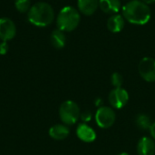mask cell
<instances>
[{"mask_svg": "<svg viewBox=\"0 0 155 155\" xmlns=\"http://www.w3.org/2000/svg\"><path fill=\"white\" fill-rule=\"evenodd\" d=\"M122 13L127 22L135 25H144L152 17L151 8L141 0H130L122 7Z\"/></svg>", "mask_w": 155, "mask_h": 155, "instance_id": "1", "label": "cell"}, {"mask_svg": "<svg viewBox=\"0 0 155 155\" xmlns=\"http://www.w3.org/2000/svg\"><path fill=\"white\" fill-rule=\"evenodd\" d=\"M27 13L28 21L38 27H45L51 25L54 19V8L45 2H37L31 5Z\"/></svg>", "mask_w": 155, "mask_h": 155, "instance_id": "2", "label": "cell"}, {"mask_svg": "<svg viewBox=\"0 0 155 155\" xmlns=\"http://www.w3.org/2000/svg\"><path fill=\"white\" fill-rule=\"evenodd\" d=\"M81 15L74 6L66 5L63 7L56 17L57 28L63 32H72L77 28L80 24Z\"/></svg>", "mask_w": 155, "mask_h": 155, "instance_id": "3", "label": "cell"}, {"mask_svg": "<svg viewBox=\"0 0 155 155\" xmlns=\"http://www.w3.org/2000/svg\"><path fill=\"white\" fill-rule=\"evenodd\" d=\"M80 114L78 104L71 100L64 102L59 108V116L65 125L74 124L80 118Z\"/></svg>", "mask_w": 155, "mask_h": 155, "instance_id": "4", "label": "cell"}, {"mask_svg": "<svg viewBox=\"0 0 155 155\" xmlns=\"http://www.w3.org/2000/svg\"><path fill=\"white\" fill-rule=\"evenodd\" d=\"M116 114L114 110L109 106H101L95 114V122L102 129H108L112 127L115 122Z\"/></svg>", "mask_w": 155, "mask_h": 155, "instance_id": "5", "label": "cell"}, {"mask_svg": "<svg viewBox=\"0 0 155 155\" xmlns=\"http://www.w3.org/2000/svg\"><path fill=\"white\" fill-rule=\"evenodd\" d=\"M138 71L144 81L155 82V59L148 56L143 57L138 64Z\"/></svg>", "mask_w": 155, "mask_h": 155, "instance_id": "6", "label": "cell"}, {"mask_svg": "<svg viewBox=\"0 0 155 155\" xmlns=\"http://www.w3.org/2000/svg\"><path fill=\"white\" fill-rule=\"evenodd\" d=\"M108 100L113 108L122 109L127 104L129 101V94L125 89L122 87L114 88L109 93Z\"/></svg>", "mask_w": 155, "mask_h": 155, "instance_id": "7", "label": "cell"}, {"mask_svg": "<svg viewBox=\"0 0 155 155\" xmlns=\"http://www.w3.org/2000/svg\"><path fill=\"white\" fill-rule=\"evenodd\" d=\"M16 34V27L15 23L7 17L0 18V39L7 42L12 40Z\"/></svg>", "mask_w": 155, "mask_h": 155, "instance_id": "8", "label": "cell"}, {"mask_svg": "<svg viewBox=\"0 0 155 155\" xmlns=\"http://www.w3.org/2000/svg\"><path fill=\"white\" fill-rule=\"evenodd\" d=\"M137 153L138 155H154L155 142L151 137H142L137 143Z\"/></svg>", "mask_w": 155, "mask_h": 155, "instance_id": "9", "label": "cell"}, {"mask_svg": "<svg viewBox=\"0 0 155 155\" xmlns=\"http://www.w3.org/2000/svg\"><path fill=\"white\" fill-rule=\"evenodd\" d=\"M77 137L84 143H93L96 139L95 131L86 124H81L76 128Z\"/></svg>", "mask_w": 155, "mask_h": 155, "instance_id": "10", "label": "cell"}, {"mask_svg": "<svg viewBox=\"0 0 155 155\" xmlns=\"http://www.w3.org/2000/svg\"><path fill=\"white\" fill-rule=\"evenodd\" d=\"M78 10L84 15H93L99 8V0H77Z\"/></svg>", "mask_w": 155, "mask_h": 155, "instance_id": "11", "label": "cell"}, {"mask_svg": "<svg viewBox=\"0 0 155 155\" xmlns=\"http://www.w3.org/2000/svg\"><path fill=\"white\" fill-rule=\"evenodd\" d=\"M107 28L110 32L112 33H120L125 25V19L123 16V15L119 14H114L112 15L108 20H107Z\"/></svg>", "mask_w": 155, "mask_h": 155, "instance_id": "12", "label": "cell"}, {"mask_svg": "<svg viewBox=\"0 0 155 155\" xmlns=\"http://www.w3.org/2000/svg\"><path fill=\"white\" fill-rule=\"evenodd\" d=\"M99 8L105 14L114 15L122 8V4L120 0H99Z\"/></svg>", "mask_w": 155, "mask_h": 155, "instance_id": "13", "label": "cell"}, {"mask_svg": "<svg viewBox=\"0 0 155 155\" xmlns=\"http://www.w3.org/2000/svg\"><path fill=\"white\" fill-rule=\"evenodd\" d=\"M70 134V130L65 124H55L49 129V135L51 138L61 141L65 139Z\"/></svg>", "mask_w": 155, "mask_h": 155, "instance_id": "14", "label": "cell"}, {"mask_svg": "<svg viewBox=\"0 0 155 155\" xmlns=\"http://www.w3.org/2000/svg\"><path fill=\"white\" fill-rule=\"evenodd\" d=\"M50 40L52 43V45L56 49H62L64 47L66 43V36L64 35V32H63L60 29H55L52 32Z\"/></svg>", "mask_w": 155, "mask_h": 155, "instance_id": "15", "label": "cell"}, {"mask_svg": "<svg viewBox=\"0 0 155 155\" xmlns=\"http://www.w3.org/2000/svg\"><path fill=\"white\" fill-rule=\"evenodd\" d=\"M152 124L153 123H152L150 116H148L145 114H139L135 118V124L142 131L150 130Z\"/></svg>", "mask_w": 155, "mask_h": 155, "instance_id": "16", "label": "cell"}, {"mask_svg": "<svg viewBox=\"0 0 155 155\" xmlns=\"http://www.w3.org/2000/svg\"><path fill=\"white\" fill-rule=\"evenodd\" d=\"M15 6L19 13H22V14L27 13L31 7L30 0H15Z\"/></svg>", "mask_w": 155, "mask_h": 155, "instance_id": "17", "label": "cell"}, {"mask_svg": "<svg viewBox=\"0 0 155 155\" xmlns=\"http://www.w3.org/2000/svg\"><path fill=\"white\" fill-rule=\"evenodd\" d=\"M111 83L114 86V88H119L122 87L124 84V77L121 74L115 72L112 74L111 76Z\"/></svg>", "mask_w": 155, "mask_h": 155, "instance_id": "18", "label": "cell"}, {"mask_svg": "<svg viewBox=\"0 0 155 155\" xmlns=\"http://www.w3.org/2000/svg\"><path fill=\"white\" fill-rule=\"evenodd\" d=\"M80 118H81V120L83 121L84 124H86V123H88V122H90L92 120V114L89 111H85V112H84V113H82L80 114Z\"/></svg>", "mask_w": 155, "mask_h": 155, "instance_id": "19", "label": "cell"}, {"mask_svg": "<svg viewBox=\"0 0 155 155\" xmlns=\"http://www.w3.org/2000/svg\"><path fill=\"white\" fill-rule=\"evenodd\" d=\"M7 52H8V45H7V42L2 41L0 43V54L1 55H4Z\"/></svg>", "mask_w": 155, "mask_h": 155, "instance_id": "20", "label": "cell"}, {"mask_svg": "<svg viewBox=\"0 0 155 155\" xmlns=\"http://www.w3.org/2000/svg\"><path fill=\"white\" fill-rule=\"evenodd\" d=\"M149 131H150V134H151V135H152L153 139L155 140V122L152 124V125H151V127H150V130H149Z\"/></svg>", "mask_w": 155, "mask_h": 155, "instance_id": "21", "label": "cell"}, {"mask_svg": "<svg viewBox=\"0 0 155 155\" xmlns=\"http://www.w3.org/2000/svg\"><path fill=\"white\" fill-rule=\"evenodd\" d=\"M102 104H103V100L101 99V98H97L96 100H95V105L96 106H102Z\"/></svg>", "mask_w": 155, "mask_h": 155, "instance_id": "22", "label": "cell"}, {"mask_svg": "<svg viewBox=\"0 0 155 155\" xmlns=\"http://www.w3.org/2000/svg\"><path fill=\"white\" fill-rule=\"evenodd\" d=\"M142 2H143L144 4H146V5H152V4H153L155 3V0H141Z\"/></svg>", "mask_w": 155, "mask_h": 155, "instance_id": "23", "label": "cell"}, {"mask_svg": "<svg viewBox=\"0 0 155 155\" xmlns=\"http://www.w3.org/2000/svg\"><path fill=\"white\" fill-rule=\"evenodd\" d=\"M118 155H129V153H120V154Z\"/></svg>", "mask_w": 155, "mask_h": 155, "instance_id": "24", "label": "cell"}]
</instances>
